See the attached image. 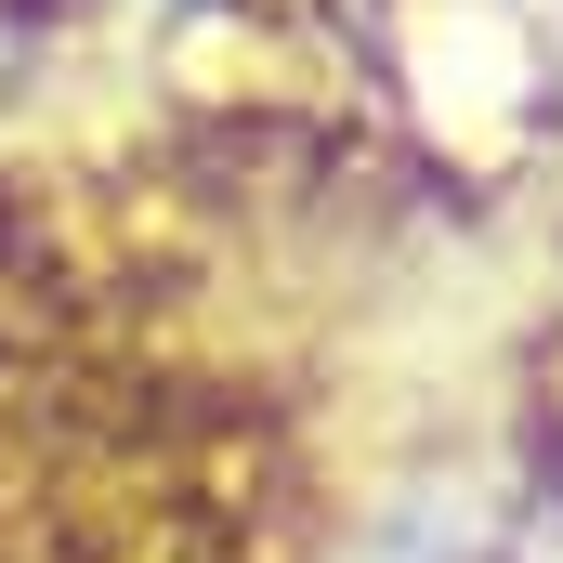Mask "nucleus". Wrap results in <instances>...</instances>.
I'll use <instances>...</instances> for the list:
<instances>
[{
	"label": "nucleus",
	"instance_id": "1",
	"mask_svg": "<svg viewBox=\"0 0 563 563\" xmlns=\"http://www.w3.org/2000/svg\"><path fill=\"white\" fill-rule=\"evenodd\" d=\"M106 13H132V26H263L288 0H106Z\"/></svg>",
	"mask_w": 563,
	"mask_h": 563
}]
</instances>
